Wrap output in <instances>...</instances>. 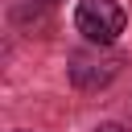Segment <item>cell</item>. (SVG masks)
<instances>
[{"mask_svg": "<svg viewBox=\"0 0 132 132\" xmlns=\"http://www.w3.org/2000/svg\"><path fill=\"white\" fill-rule=\"evenodd\" d=\"M74 29L91 45H111L124 33V8L116 0H78L74 8Z\"/></svg>", "mask_w": 132, "mask_h": 132, "instance_id": "1", "label": "cell"}, {"mask_svg": "<svg viewBox=\"0 0 132 132\" xmlns=\"http://www.w3.org/2000/svg\"><path fill=\"white\" fill-rule=\"evenodd\" d=\"M116 70H120V58H87V54H78L74 66H70V78H74V87H99V82L116 78Z\"/></svg>", "mask_w": 132, "mask_h": 132, "instance_id": "2", "label": "cell"}, {"mask_svg": "<svg viewBox=\"0 0 132 132\" xmlns=\"http://www.w3.org/2000/svg\"><path fill=\"white\" fill-rule=\"evenodd\" d=\"M95 132H124L120 124H103V128H95Z\"/></svg>", "mask_w": 132, "mask_h": 132, "instance_id": "3", "label": "cell"}]
</instances>
